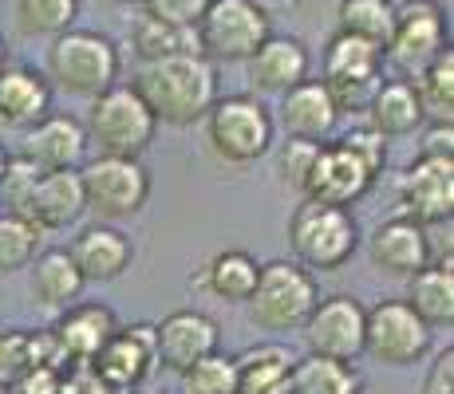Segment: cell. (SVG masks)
Listing matches in <instances>:
<instances>
[{
  "instance_id": "obj_34",
  "label": "cell",
  "mask_w": 454,
  "mask_h": 394,
  "mask_svg": "<svg viewBox=\"0 0 454 394\" xmlns=\"http://www.w3.org/2000/svg\"><path fill=\"white\" fill-rule=\"evenodd\" d=\"M130 51L138 56V64H154V59L178 56V51H198V43L190 28H174V24H162L154 16L138 12L130 20Z\"/></svg>"
},
{
  "instance_id": "obj_39",
  "label": "cell",
  "mask_w": 454,
  "mask_h": 394,
  "mask_svg": "<svg viewBox=\"0 0 454 394\" xmlns=\"http://www.w3.org/2000/svg\"><path fill=\"white\" fill-rule=\"evenodd\" d=\"M312 154H317V143H301V138H285L281 151H277L273 166H277V178L281 186H289L293 194L304 189V178H309V166H312Z\"/></svg>"
},
{
  "instance_id": "obj_15",
  "label": "cell",
  "mask_w": 454,
  "mask_h": 394,
  "mask_svg": "<svg viewBox=\"0 0 454 394\" xmlns=\"http://www.w3.org/2000/svg\"><path fill=\"white\" fill-rule=\"evenodd\" d=\"M87 367H95L99 379H107L115 390H138L159 371V347H154V323H119V331L103 344V352Z\"/></svg>"
},
{
  "instance_id": "obj_12",
  "label": "cell",
  "mask_w": 454,
  "mask_h": 394,
  "mask_svg": "<svg viewBox=\"0 0 454 394\" xmlns=\"http://www.w3.org/2000/svg\"><path fill=\"white\" fill-rule=\"evenodd\" d=\"M364 320H368V308L356 296H348V292L320 296L317 308L309 312V320L301 328L309 355L356 363L364 355Z\"/></svg>"
},
{
  "instance_id": "obj_38",
  "label": "cell",
  "mask_w": 454,
  "mask_h": 394,
  "mask_svg": "<svg viewBox=\"0 0 454 394\" xmlns=\"http://www.w3.org/2000/svg\"><path fill=\"white\" fill-rule=\"evenodd\" d=\"M40 174H43L40 166H32L24 154H8V166H4V174H0V209H4V213H24Z\"/></svg>"
},
{
  "instance_id": "obj_48",
  "label": "cell",
  "mask_w": 454,
  "mask_h": 394,
  "mask_svg": "<svg viewBox=\"0 0 454 394\" xmlns=\"http://www.w3.org/2000/svg\"><path fill=\"white\" fill-rule=\"evenodd\" d=\"M130 394H162V390H151V387H138V390H130Z\"/></svg>"
},
{
  "instance_id": "obj_8",
  "label": "cell",
  "mask_w": 454,
  "mask_h": 394,
  "mask_svg": "<svg viewBox=\"0 0 454 394\" xmlns=\"http://www.w3.org/2000/svg\"><path fill=\"white\" fill-rule=\"evenodd\" d=\"M83 182V205L91 209L99 221L115 225L127 217H138L151 201V170L143 158H103L95 154L91 162L80 166Z\"/></svg>"
},
{
  "instance_id": "obj_6",
  "label": "cell",
  "mask_w": 454,
  "mask_h": 394,
  "mask_svg": "<svg viewBox=\"0 0 454 394\" xmlns=\"http://www.w3.org/2000/svg\"><path fill=\"white\" fill-rule=\"evenodd\" d=\"M317 300H320V288L309 268L296 265V260H269V265H261L246 308H249V320L261 331H277L281 336V331H301L309 312L317 308Z\"/></svg>"
},
{
  "instance_id": "obj_32",
  "label": "cell",
  "mask_w": 454,
  "mask_h": 394,
  "mask_svg": "<svg viewBox=\"0 0 454 394\" xmlns=\"http://www.w3.org/2000/svg\"><path fill=\"white\" fill-rule=\"evenodd\" d=\"M407 83L415 87L423 122H454V48H447L431 67H423Z\"/></svg>"
},
{
  "instance_id": "obj_45",
  "label": "cell",
  "mask_w": 454,
  "mask_h": 394,
  "mask_svg": "<svg viewBox=\"0 0 454 394\" xmlns=\"http://www.w3.org/2000/svg\"><path fill=\"white\" fill-rule=\"evenodd\" d=\"M419 158H454V122H427Z\"/></svg>"
},
{
  "instance_id": "obj_35",
  "label": "cell",
  "mask_w": 454,
  "mask_h": 394,
  "mask_svg": "<svg viewBox=\"0 0 454 394\" xmlns=\"http://www.w3.org/2000/svg\"><path fill=\"white\" fill-rule=\"evenodd\" d=\"M16 28L24 36H51L75 28L80 16V0H16Z\"/></svg>"
},
{
  "instance_id": "obj_29",
  "label": "cell",
  "mask_w": 454,
  "mask_h": 394,
  "mask_svg": "<svg viewBox=\"0 0 454 394\" xmlns=\"http://www.w3.org/2000/svg\"><path fill=\"white\" fill-rule=\"evenodd\" d=\"M368 127L383 138H407L423 127L415 87L407 79H383L368 103Z\"/></svg>"
},
{
  "instance_id": "obj_14",
  "label": "cell",
  "mask_w": 454,
  "mask_h": 394,
  "mask_svg": "<svg viewBox=\"0 0 454 394\" xmlns=\"http://www.w3.org/2000/svg\"><path fill=\"white\" fill-rule=\"evenodd\" d=\"M403 217L419 225H442L454 217V158H415L395 182Z\"/></svg>"
},
{
  "instance_id": "obj_21",
  "label": "cell",
  "mask_w": 454,
  "mask_h": 394,
  "mask_svg": "<svg viewBox=\"0 0 454 394\" xmlns=\"http://www.w3.org/2000/svg\"><path fill=\"white\" fill-rule=\"evenodd\" d=\"M72 260L80 268L83 284H111L135 265V244L119 225L95 221L72 241Z\"/></svg>"
},
{
  "instance_id": "obj_5",
  "label": "cell",
  "mask_w": 454,
  "mask_h": 394,
  "mask_svg": "<svg viewBox=\"0 0 454 394\" xmlns=\"http://www.w3.org/2000/svg\"><path fill=\"white\" fill-rule=\"evenodd\" d=\"M206 143L225 166H253L273 151L277 122L257 95H225L206 111Z\"/></svg>"
},
{
  "instance_id": "obj_44",
  "label": "cell",
  "mask_w": 454,
  "mask_h": 394,
  "mask_svg": "<svg viewBox=\"0 0 454 394\" xmlns=\"http://www.w3.org/2000/svg\"><path fill=\"white\" fill-rule=\"evenodd\" d=\"M423 394H454V347L447 344L442 352H434L431 367H427Z\"/></svg>"
},
{
  "instance_id": "obj_49",
  "label": "cell",
  "mask_w": 454,
  "mask_h": 394,
  "mask_svg": "<svg viewBox=\"0 0 454 394\" xmlns=\"http://www.w3.org/2000/svg\"><path fill=\"white\" fill-rule=\"evenodd\" d=\"M99 4H135V0H99Z\"/></svg>"
},
{
  "instance_id": "obj_24",
  "label": "cell",
  "mask_w": 454,
  "mask_h": 394,
  "mask_svg": "<svg viewBox=\"0 0 454 394\" xmlns=\"http://www.w3.org/2000/svg\"><path fill=\"white\" fill-rule=\"evenodd\" d=\"M51 115V83L36 67H8L0 75V122L12 130L36 127Z\"/></svg>"
},
{
  "instance_id": "obj_16",
  "label": "cell",
  "mask_w": 454,
  "mask_h": 394,
  "mask_svg": "<svg viewBox=\"0 0 454 394\" xmlns=\"http://www.w3.org/2000/svg\"><path fill=\"white\" fill-rule=\"evenodd\" d=\"M222 344V328L214 315L198 308H178L162 323H154V347H159V367L174 375H186L198 359L214 355Z\"/></svg>"
},
{
  "instance_id": "obj_42",
  "label": "cell",
  "mask_w": 454,
  "mask_h": 394,
  "mask_svg": "<svg viewBox=\"0 0 454 394\" xmlns=\"http://www.w3.org/2000/svg\"><path fill=\"white\" fill-rule=\"evenodd\" d=\"M59 379H64L59 367H28L4 382V394H59Z\"/></svg>"
},
{
  "instance_id": "obj_28",
  "label": "cell",
  "mask_w": 454,
  "mask_h": 394,
  "mask_svg": "<svg viewBox=\"0 0 454 394\" xmlns=\"http://www.w3.org/2000/svg\"><path fill=\"white\" fill-rule=\"evenodd\" d=\"M257 257H249L246 249H222L198 268L194 284L225 304H246L253 296V284H257Z\"/></svg>"
},
{
  "instance_id": "obj_3",
  "label": "cell",
  "mask_w": 454,
  "mask_h": 394,
  "mask_svg": "<svg viewBox=\"0 0 454 394\" xmlns=\"http://www.w3.org/2000/svg\"><path fill=\"white\" fill-rule=\"evenodd\" d=\"M87 146H95V154L103 158H143L151 151L154 135H159V119L151 115L138 91L130 83H115L91 99L83 119Z\"/></svg>"
},
{
  "instance_id": "obj_40",
  "label": "cell",
  "mask_w": 454,
  "mask_h": 394,
  "mask_svg": "<svg viewBox=\"0 0 454 394\" xmlns=\"http://www.w3.org/2000/svg\"><path fill=\"white\" fill-rule=\"evenodd\" d=\"M143 8V16H154L162 24H174V28H190L202 20V12L209 8V0H135Z\"/></svg>"
},
{
  "instance_id": "obj_1",
  "label": "cell",
  "mask_w": 454,
  "mask_h": 394,
  "mask_svg": "<svg viewBox=\"0 0 454 394\" xmlns=\"http://www.w3.org/2000/svg\"><path fill=\"white\" fill-rule=\"evenodd\" d=\"M130 87L166 127H194L222 99L217 64H209L202 51H178V56L154 59V64H138Z\"/></svg>"
},
{
  "instance_id": "obj_2",
  "label": "cell",
  "mask_w": 454,
  "mask_h": 394,
  "mask_svg": "<svg viewBox=\"0 0 454 394\" xmlns=\"http://www.w3.org/2000/svg\"><path fill=\"white\" fill-rule=\"evenodd\" d=\"M119 43L95 28H67L48 48V83L75 99H99L107 87L119 83Z\"/></svg>"
},
{
  "instance_id": "obj_46",
  "label": "cell",
  "mask_w": 454,
  "mask_h": 394,
  "mask_svg": "<svg viewBox=\"0 0 454 394\" xmlns=\"http://www.w3.org/2000/svg\"><path fill=\"white\" fill-rule=\"evenodd\" d=\"M12 67V51H8V43H4V36H0V75Z\"/></svg>"
},
{
  "instance_id": "obj_17",
  "label": "cell",
  "mask_w": 454,
  "mask_h": 394,
  "mask_svg": "<svg viewBox=\"0 0 454 394\" xmlns=\"http://www.w3.org/2000/svg\"><path fill=\"white\" fill-rule=\"evenodd\" d=\"M51 339L59 347V359H64V371L67 367H87L95 355L103 352L111 336L119 331V320L107 304H72V308L59 312V320L51 323Z\"/></svg>"
},
{
  "instance_id": "obj_47",
  "label": "cell",
  "mask_w": 454,
  "mask_h": 394,
  "mask_svg": "<svg viewBox=\"0 0 454 394\" xmlns=\"http://www.w3.org/2000/svg\"><path fill=\"white\" fill-rule=\"evenodd\" d=\"M4 166H8V151L0 146V174H4Z\"/></svg>"
},
{
  "instance_id": "obj_26",
  "label": "cell",
  "mask_w": 454,
  "mask_h": 394,
  "mask_svg": "<svg viewBox=\"0 0 454 394\" xmlns=\"http://www.w3.org/2000/svg\"><path fill=\"white\" fill-rule=\"evenodd\" d=\"M28 273H32V296H36V304L51 312H64L72 304H80V296L87 288L67 249H40L36 260L28 265Z\"/></svg>"
},
{
  "instance_id": "obj_27",
  "label": "cell",
  "mask_w": 454,
  "mask_h": 394,
  "mask_svg": "<svg viewBox=\"0 0 454 394\" xmlns=\"http://www.w3.org/2000/svg\"><path fill=\"white\" fill-rule=\"evenodd\" d=\"M407 308H411L427 328H450L454 323V268L447 260H431L407 276Z\"/></svg>"
},
{
  "instance_id": "obj_4",
  "label": "cell",
  "mask_w": 454,
  "mask_h": 394,
  "mask_svg": "<svg viewBox=\"0 0 454 394\" xmlns=\"http://www.w3.org/2000/svg\"><path fill=\"white\" fill-rule=\"evenodd\" d=\"M289 249L293 260L320 273H340L360 249V221L352 209L320 205V201H304L289 217Z\"/></svg>"
},
{
  "instance_id": "obj_9",
  "label": "cell",
  "mask_w": 454,
  "mask_h": 394,
  "mask_svg": "<svg viewBox=\"0 0 454 394\" xmlns=\"http://www.w3.org/2000/svg\"><path fill=\"white\" fill-rule=\"evenodd\" d=\"M450 48L447 8L439 0H403L395 4V28L383 48V59L399 72V79H415Z\"/></svg>"
},
{
  "instance_id": "obj_43",
  "label": "cell",
  "mask_w": 454,
  "mask_h": 394,
  "mask_svg": "<svg viewBox=\"0 0 454 394\" xmlns=\"http://www.w3.org/2000/svg\"><path fill=\"white\" fill-rule=\"evenodd\" d=\"M59 394H123L115 390L107 379L95 375V367H67L59 379Z\"/></svg>"
},
{
  "instance_id": "obj_37",
  "label": "cell",
  "mask_w": 454,
  "mask_h": 394,
  "mask_svg": "<svg viewBox=\"0 0 454 394\" xmlns=\"http://www.w3.org/2000/svg\"><path fill=\"white\" fill-rule=\"evenodd\" d=\"M182 387L186 394H238V363L233 355H206L182 375Z\"/></svg>"
},
{
  "instance_id": "obj_7",
  "label": "cell",
  "mask_w": 454,
  "mask_h": 394,
  "mask_svg": "<svg viewBox=\"0 0 454 394\" xmlns=\"http://www.w3.org/2000/svg\"><path fill=\"white\" fill-rule=\"evenodd\" d=\"M273 36V20L257 0H209L194 24V43L209 64H246Z\"/></svg>"
},
{
  "instance_id": "obj_23",
  "label": "cell",
  "mask_w": 454,
  "mask_h": 394,
  "mask_svg": "<svg viewBox=\"0 0 454 394\" xmlns=\"http://www.w3.org/2000/svg\"><path fill=\"white\" fill-rule=\"evenodd\" d=\"M83 213H87V205H83L80 170H51V174H40L36 189H32L28 205H24V217H28V221L36 225L40 233L67 229V225H75Z\"/></svg>"
},
{
  "instance_id": "obj_25",
  "label": "cell",
  "mask_w": 454,
  "mask_h": 394,
  "mask_svg": "<svg viewBox=\"0 0 454 394\" xmlns=\"http://www.w3.org/2000/svg\"><path fill=\"white\" fill-rule=\"evenodd\" d=\"M238 363V394H293V363L296 355L285 344H253L241 355H233Z\"/></svg>"
},
{
  "instance_id": "obj_19",
  "label": "cell",
  "mask_w": 454,
  "mask_h": 394,
  "mask_svg": "<svg viewBox=\"0 0 454 394\" xmlns=\"http://www.w3.org/2000/svg\"><path fill=\"white\" fill-rule=\"evenodd\" d=\"M368 260L387 276H415L419 268L431 265V236L427 225L411 217H387L368 236Z\"/></svg>"
},
{
  "instance_id": "obj_13",
  "label": "cell",
  "mask_w": 454,
  "mask_h": 394,
  "mask_svg": "<svg viewBox=\"0 0 454 394\" xmlns=\"http://www.w3.org/2000/svg\"><path fill=\"white\" fill-rule=\"evenodd\" d=\"M375 186V174L360 162L348 146H340L336 138L317 146L309 166V178H304L301 197L304 201H320V205H340L352 209L356 201H364Z\"/></svg>"
},
{
  "instance_id": "obj_36",
  "label": "cell",
  "mask_w": 454,
  "mask_h": 394,
  "mask_svg": "<svg viewBox=\"0 0 454 394\" xmlns=\"http://www.w3.org/2000/svg\"><path fill=\"white\" fill-rule=\"evenodd\" d=\"M40 229L24 213H4L0 209V273H20L36 260Z\"/></svg>"
},
{
  "instance_id": "obj_41",
  "label": "cell",
  "mask_w": 454,
  "mask_h": 394,
  "mask_svg": "<svg viewBox=\"0 0 454 394\" xmlns=\"http://www.w3.org/2000/svg\"><path fill=\"white\" fill-rule=\"evenodd\" d=\"M336 143H340V146H348V151L360 158V162L368 166L375 178H380L383 166H387V138L375 135L372 127H352V130H344V135H340Z\"/></svg>"
},
{
  "instance_id": "obj_18",
  "label": "cell",
  "mask_w": 454,
  "mask_h": 394,
  "mask_svg": "<svg viewBox=\"0 0 454 394\" xmlns=\"http://www.w3.org/2000/svg\"><path fill=\"white\" fill-rule=\"evenodd\" d=\"M87 130L83 122L75 115H59V111H51V115H43L36 127L24 130V158H28L32 166H40L43 174L51 170H80L87 162Z\"/></svg>"
},
{
  "instance_id": "obj_31",
  "label": "cell",
  "mask_w": 454,
  "mask_h": 394,
  "mask_svg": "<svg viewBox=\"0 0 454 394\" xmlns=\"http://www.w3.org/2000/svg\"><path fill=\"white\" fill-rule=\"evenodd\" d=\"M293 394H364V375L356 363L304 355L293 363Z\"/></svg>"
},
{
  "instance_id": "obj_30",
  "label": "cell",
  "mask_w": 454,
  "mask_h": 394,
  "mask_svg": "<svg viewBox=\"0 0 454 394\" xmlns=\"http://www.w3.org/2000/svg\"><path fill=\"white\" fill-rule=\"evenodd\" d=\"M28 367H59L64 371V359H59V347L51 339L48 328L28 331V328H4L0 331V387L8 379H16Z\"/></svg>"
},
{
  "instance_id": "obj_22",
  "label": "cell",
  "mask_w": 454,
  "mask_h": 394,
  "mask_svg": "<svg viewBox=\"0 0 454 394\" xmlns=\"http://www.w3.org/2000/svg\"><path fill=\"white\" fill-rule=\"evenodd\" d=\"M249 64V87L261 95H285L301 79H309L312 56L304 48V40L296 36H269L257 51L246 59Z\"/></svg>"
},
{
  "instance_id": "obj_11",
  "label": "cell",
  "mask_w": 454,
  "mask_h": 394,
  "mask_svg": "<svg viewBox=\"0 0 454 394\" xmlns=\"http://www.w3.org/2000/svg\"><path fill=\"white\" fill-rule=\"evenodd\" d=\"M431 352V328L407 308V300H380L364 320V355L383 367H415Z\"/></svg>"
},
{
  "instance_id": "obj_20",
  "label": "cell",
  "mask_w": 454,
  "mask_h": 394,
  "mask_svg": "<svg viewBox=\"0 0 454 394\" xmlns=\"http://www.w3.org/2000/svg\"><path fill=\"white\" fill-rule=\"evenodd\" d=\"M281 130L289 138H301V143H328L340 127V111L332 103L328 87L320 79H301L296 87L281 95V107H277V119Z\"/></svg>"
},
{
  "instance_id": "obj_10",
  "label": "cell",
  "mask_w": 454,
  "mask_h": 394,
  "mask_svg": "<svg viewBox=\"0 0 454 394\" xmlns=\"http://www.w3.org/2000/svg\"><path fill=\"white\" fill-rule=\"evenodd\" d=\"M320 83L328 87L340 115L368 111L375 87L383 83V48L372 40L336 32L325 48V79Z\"/></svg>"
},
{
  "instance_id": "obj_33",
  "label": "cell",
  "mask_w": 454,
  "mask_h": 394,
  "mask_svg": "<svg viewBox=\"0 0 454 394\" xmlns=\"http://www.w3.org/2000/svg\"><path fill=\"white\" fill-rule=\"evenodd\" d=\"M391 28H395V0H340L336 4V32L387 48Z\"/></svg>"
}]
</instances>
